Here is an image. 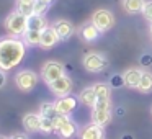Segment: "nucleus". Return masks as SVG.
I'll return each mask as SVG.
<instances>
[{"instance_id": "obj_1", "label": "nucleus", "mask_w": 152, "mask_h": 139, "mask_svg": "<svg viewBox=\"0 0 152 139\" xmlns=\"http://www.w3.org/2000/svg\"><path fill=\"white\" fill-rule=\"evenodd\" d=\"M26 54V44L18 38H2L0 40V69L12 70L23 61Z\"/></svg>"}, {"instance_id": "obj_2", "label": "nucleus", "mask_w": 152, "mask_h": 139, "mask_svg": "<svg viewBox=\"0 0 152 139\" xmlns=\"http://www.w3.org/2000/svg\"><path fill=\"white\" fill-rule=\"evenodd\" d=\"M5 28L12 36H23L28 30V17L21 12L15 10L5 18Z\"/></svg>"}, {"instance_id": "obj_3", "label": "nucleus", "mask_w": 152, "mask_h": 139, "mask_svg": "<svg viewBox=\"0 0 152 139\" xmlns=\"http://www.w3.org/2000/svg\"><path fill=\"white\" fill-rule=\"evenodd\" d=\"M90 21H92L102 33H105V31L111 30V28L115 26V17H113V13L110 10H96L95 13L92 15V20Z\"/></svg>"}, {"instance_id": "obj_4", "label": "nucleus", "mask_w": 152, "mask_h": 139, "mask_svg": "<svg viewBox=\"0 0 152 139\" xmlns=\"http://www.w3.org/2000/svg\"><path fill=\"white\" fill-rule=\"evenodd\" d=\"M83 67L88 72H102L108 67V61L100 53H88L83 57Z\"/></svg>"}, {"instance_id": "obj_5", "label": "nucleus", "mask_w": 152, "mask_h": 139, "mask_svg": "<svg viewBox=\"0 0 152 139\" xmlns=\"http://www.w3.org/2000/svg\"><path fill=\"white\" fill-rule=\"evenodd\" d=\"M15 82H17L18 89L23 90V92H30L31 89H34L38 83V75L33 72V70H21V72H18V75L15 77Z\"/></svg>"}, {"instance_id": "obj_6", "label": "nucleus", "mask_w": 152, "mask_h": 139, "mask_svg": "<svg viewBox=\"0 0 152 139\" xmlns=\"http://www.w3.org/2000/svg\"><path fill=\"white\" fill-rule=\"evenodd\" d=\"M62 75H66V74H64L62 64L56 62V61H49V62L44 64V67H43V79H44V82H46L48 85L53 83L54 80L61 79Z\"/></svg>"}, {"instance_id": "obj_7", "label": "nucleus", "mask_w": 152, "mask_h": 139, "mask_svg": "<svg viewBox=\"0 0 152 139\" xmlns=\"http://www.w3.org/2000/svg\"><path fill=\"white\" fill-rule=\"evenodd\" d=\"M49 89H51V92H53L56 97H66V95L70 93L72 80H70V77L62 75L61 79H57V80H54L53 83H49Z\"/></svg>"}, {"instance_id": "obj_8", "label": "nucleus", "mask_w": 152, "mask_h": 139, "mask_svg": "<svg viewBox=\"0 0 152 139\" xmlns=\"http://www.w3.org/2000/svg\"><path fill=\"white\" fill-rule=\"evenodd\" d=\"M56 105V110L59 115H67L69 116L74 110L77 108V98L72 95H66V97H61L57 98V102H54Z\"/></svg>"}, {"instance_id": "obj_9", "label": "nucleus", "mask_w": 152, "mask_h": 139, "mask_svg": "<svg viewBox=\"0 0 152 139\" xmlns=\"http://www.w3.org/2000/svg\"><path fill=\"white\" fill-rule=\"evenodd\" d=\"M59 34H57V31L54 30V28H49L48 26L46 30L41 33V48H44V49H51V48H54L57 43H59Z\"/></svg>"}, {"instance_id": "obj_10", "label": "nucleus", "mask_w": 152, "mask_h": 139, "mask_svg": "<svg viewBox=\"0 0 152 139\" xmlns=\"http://www.w3.org/2000/svg\"><path fill=\"white\" fill-rule=\"evenodd\" d=\"M41 121H43L41 115L28 113V115H25V118H23V126H25V129H26L28 132H38V131H41Z\"/></svg>"}, {"instance_id": "obj_11", "label": "nucleus", "mask_w": 152, "mask_h": 139, "mask_svg": "<svg viewBox=\"0 0 152 139\" xmlns=\"http://www.w3.org/2000/svg\"><path fill=\"white\" fill-rule=\"evenodd\" d=\"M141 77H142V70L141 69H128L123 74V79H124V85L131 87V89H137L139 83H141Z\"/></svg>"}, {"instance_id": "obj_12", "label": "nucleus", "mask_w": 152, "mask_h": 139, "mask_svg": "<svg viewBox=\"0 0 152 139\" xmlns=\"http://www.w3.org/2000/svg\"><path fill=\"white\" fill-rule=\"evenodd\" d=\"M80 139H103V126H98L95 123L85 126L80 131Z\"/></svg>"}, {"instance_id": "obj_13", "label": "nucleus", "mask_w": 152, "mask_h": 139, "mask_svg": "<svg viewBox=\"0 0 152 139\" xmlns=\"http://www.w3.org/2000/svg\"><path fill=\"white\" fill-rule=\"evenodd\" d=\"M53 28L57 31V34H59L61 40H69V38L74 34V26H72V23H70V21H67V20L56 21Z\"/></svg>"}, {"instance_id": "obj_14", "label": "nucleus", "mask_w": 152, "mask_h": 139, "mask_svg": "<svg viewBox=\"0 0 152 139\" xmlns=\"http://www.w3.org/2000/svg\"><path fill=\"white\" fill-rule=\"evenodd\" d=\"M111 119V110H103V108H93L92 110V123L98 126H105Z\"/></svg>"}, {"instance_id": "obj_15", "label": "nucleus", "mask_w": 152, "mask_h": 139, "mask_svg": "<svg viewBox=\"0 0 152 139\" xmlns=\"http://www.w3.org/2000/svg\"><path fill=\"white\" fill-rule=\"evenodd\" d=\"M100 34H102V31H100L92 21L87 23V25H83V26L80 28V36H82L85 41H95V40L100 38Z\"/></svg>"}, {"instance_id": "obj_16", "label": "nucleus", "mask_w": 152, "mask_h": 139, "mask_svg": "<svg viewBox=\"0 0 152 139\" xmlns=\"http://www.w3.org/2000/svg\"><path fill=\"white\" fill-rule=\"evenodd\" d=\"M46 28H48V21H46V18H44V15L33 13L31 17H28V30L44 31Z\"/></svg>"}, {"instance_id": "obj_17", "label": "nucleus", "mask_w": 152, "mask_h": 139, "mask_svg": "<svg viewBox=\"0 0 152 139\" xmlns=\"http://www.w3.org/2000/svg\"><path fill=\"white\" fill-rule=\"evenodd\" d=\"M80 102L83 103L85 106H90V108H93L96 103V93H95V87H87V89H83L82 92H80Z\"/></svg>"}, {"instance_id": "obj_18", "label": "nucleus", "mask_w": 152, "mask_h": 139, "mask_svg": "<svg viewBox=\"0 0 152 139\" xmlns=\"http://www.w3.org/2000/svg\"><path fill=\"white\" fill-rule=\"evenodd\" d=\"M41 33L38 30H26L23 34V41L26 46H41Z\"/></svg>"}, {"instance_id": "obj_19", "label": "nucleus", "mask_w": 152, "mask_h": 139, "mask_svg": "<svg viewBox=\"0 0 152 139\" xmlns=\"http://www.w3.org/2000/svg\"><path fill=\"white\" fill-rule=\"evenodd\" d=\"M34 5L36 0H17V10L26 17H31L34 13Z\"/></svg>"}, {"instance_id": "obj_20", "label": "nucleus", "mask_w": 152, "mask_h": 139, "mask_svg": "<svg viewBox=\"0 0 152 139\" xmlns=\"http://www.w3.org/2000/svg\"><path fill=\"white\" fill-rule=\"evenodd\" d=\"M123 5H124V10L128 12V13L134 15V13L142 12V8H144V5H145V0H124Z\"/></svg>"}, {"instance_id": "obj_21", "label": "nucleus", "mask_w": 152, "mask_h": 139, "mask_svg": "<svg viewBox=\"0 0 152 139\" xmlns=\"http://www.w3.org/2000/svg\"><path fill=\"white\" fill-rule=\"evenodd\" d=\"M39 115L43 116V118L54 119L57 115H59V113H57V110H56V105H54V103L44 102V103H41V106H39Z\"/></svg>"}, {"instance_id": "obj_22", "label": "nucleus", "mask_w": 152, "mask_h": 139, "mask_svg": "<svg viewBox=\"0 0 152 139\" xmlns=\"http://www.w3.org/2000/svg\"><path fill=\"white\" fill-rule=\"evenodd\" d=\"M139 92L142 93H149L152 92V74L147 70H142V77H141V83L137 87Z\"/></svg>"}, {"instance_id": "obj_23", "label": "nucleus", "mask_w": 152, "mask_h": 139, "mask_svg": "<svg viewBox=\"0 0 152 139\" xmlns=\"http://www.w3.org/2000/svg\"><path fill=\"white\" fill-rule=\"evenodd\" d=\"M59 136L61 138H64V139H70V138H74V136H75V132H77V124L74 121H67L66 124L62 126V128L59 129Z\"/></svg>"}, {"instance_id": "obj_24", "label": "nucleus", "mask_w": 152, "mask_h": 139, "mask_svg": "<svg viewBox=\"0 0 152 139\" xmlns=\"http://www.w3.org/2000/svg\"><path fill=\"white\" fill-rule=\"evenodd\" d=\"M96 102H110V87L106 83H95Z\"/></svg>"}, {"instance_id": "obj_25", "label": "nucleus", "mask_w": 152, "mask_h": 139, "mask_svg": "<svg viewBox=\"0 0 152 139\" xmlns=\"http://www.w3.org/2000/svg\"><path fill=\"white\" fill-rule=\"evenodd\" d=\"M43 118V116H41ZM41 131L46 132V134H49V132H54L56 129H54V123L53 119L49 118H43V121H41Z\"/></svg>"}, {"instance_id": "obj_26", "label": "nucleus", "mask_w": 152, "mask_h": 139, "mask_svg": "<svg viewBox=\"0 0 152 139\" xmlns=\"http://www.w3.org/2000/svg\"><path fill=\"white\" fill-rule=\"evenodd\" d=\"M67 121H69V116H67V115H57L56 118L53 119V123H54V129H56V132L59 131V129L62 128V126L66 124Z\"/></svg>"}, {"instance_id": "obj_27", "label": "nucleus", "mask_w": 152, "mask_h": 139, "mask_svg": "<svg viewBox=\"0 0 152 139\" xmlns=\"http://www.w3.org/2000/svg\"><path fill=\"white\" fill-rule=\"evenodd\" d=\"M142 15H144V18L147 21H152V0L145 2L144 8H142Z\"/></svg>"}, {"instance_id": "obj_28", "label": "nucleus", "mask_w": 152, "mask_h": 139, "mask_svg": "<svg viewBox=\"0 0 152 139\" xmlns=\"http://www.w3.org/2000/svg\"><path fill=\"white\" fill-rule=\"evenodd\" d=\"M48 8H49V5L43 4V2H39V0H36V5H34V13L36 15H44L48 12Z\"/></svg>"}, {"instance_id": "obj_29", "label": "nucleus", "mask_w": 152, "mask_h": 139, "mask_svg": "<svg viewBox=\"0 0 152 139\" xmlns=\"http://www.w3.org/2000/svg\"><path fill=\"white\" fill-rule=\"evenodd\" d=\"M123 83H124V79H123V75H113V77H111V82H110V85H111L113 89H119Z\"/></svg>"}, {"instance_id": "obj_30", "label": "nucleus", "mask_w": 152, "mask_h": 139, "mask_svg": "<svg viewBox=\"0 0 152 139\" xmlns=\"http://www.w3.org/2000/svg\"><path fill=\"white\" fill-rule=\"evenodd\" d=\"M141 64L142 66H151L152 64V56L151 54H142L141 56Z\"/></svg>"}, {"instance_id": "obj_31", "label": "nucleus", "mask_w": 152, "mask_h": 139, "mask_svg": "<svg viewBox=\"0 0 152 139\" xmlns=\"http://www.w3.org/2000/svg\"><path fill=\"white\" fill-rule=\"evenodd\" d=\"M5 83H7V74H5V70L0 69V89H4Z\"/></svg>"}, {"instance_id": "obj_32", "label": "nucleus", "mask_w": 152, "mask_h": 139, "mask_svg": "<svg viewBox=\"0 0 152 139\" xmlns=\"http://www.w3.org/2000/svg\"><path fill=\"white\" fill-rule=\"evenodd\" d=\"M10 139H28V138L25 134H15V136H12Z\"/></svg>"}, {"instance_id": "obj_33", "label": "nucleus", "mask_w": 152, "mask_h": 139, "mask_svg": "<svg viewBox=\"0 0 152 139\" xmlns=\"http://www.w3.org/2000/svg\"><path fill=\"white\" fill-rule=\"evenodd\" d=\"M39 2H43V4H46V5H51L54 0H39Z\"/></svg>"}, {"instance_id": "obj_34", "label": "nucleus", "mask_w": 152, "mask_h": 139, "mask_svg": "<svg viewBox=\"0 0 152 139\" xmlns=\"http://www.w3.org/2000/svg\"><path fill=\"white\" fill-rule=\"evenodd\" d=\"M149 31H151V34H152V21H151V26H149Z\"/></svg>"}]
</instances>
